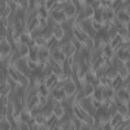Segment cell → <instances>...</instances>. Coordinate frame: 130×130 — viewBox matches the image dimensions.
<instances>
[{"label":"cell","mask_w":130,"mask_h":130,"mask_svg":"<svg viewBox=\"0 0 130 130\" xmlns=\"http://www.w3.org/2000/svg\"><path fill=\"white\" fill-rule=\"evenodd\" d=\"M74 13H75V5L74 4H68L65 7V10H64L65 18H70L72 16H74Z\"/></svg>","instance_id":"obj_6"},{"label":"cell","mask_w":130,"mask_h":130,"mask_svg":"<svg viewBox=\"0 0 130 130\" xmlns=\"http://www.w3.org/2000/svg\"><path fill=\"white\" fill-rule=\"evenodd\" d=\"M74 113L77 115V117L79 118L81 121H86L89 118V115H87V112L86 111H83V109H81L79 107H74Z\"/></svg>","instance_id":"obj_5"},{"label":"cell","mask_w":130,"mask_h":130,"mask_svg":"<svg viewBox=\"0 0 130 130\" xmlns=\"http://www.w3.org/2000/svg\"><path fill=\"white\" fill-rule=\"evenodd\" d=\"M39 57H40L42 60H46V59L48 57V51H47V50H42V51L39 52Z\"/></svg>","instance_id":"obj_29"},{"label":"cell","mask_w":130,"mask_h":130,"mask_svg":"<svg viewBox=\"0 0 130 130\" xmlns=\"http://www.w3.org/2000/svg\"><path fill=\"white\" fill-rule=\"evenodd\" d=\"M94 87H92V86L91 85H87V86H86V89H85V96L86 98H89L90 95H92L94 94Z\"/></svg>","instance_id":"obj_23"},{"label":"cell","mask_w":130,"mask_h":130,"mask_svg":"<svg viewBox=\"0 0 130 130\" xmlns=\"http://www.w3.org/2000/svg\"><path fill=\"white\" fill-rule=\"evenodd\" d=\"M92 29H94L95 31H100L102 24H100V22H96V21H92Z\"/></svg>","instance_id":"obj_31"},{"label":"cell","mask_w":130,"mask_h":130,"mask_svg":"<svg viewBox=\"0 0 130 130\" xmlns=\"http://www.w3.org/2000/svg\"><path fill=\"white\" fill-rule=\"evenodd\" d=\"M94 100H98V102H102L103 100V96H102V91L100 90H96L94 91Z\"/></svg>","instance_id":"obj_26"},{"label":"cell","mask_w":130,"mask_h":130,"mask_svg":"<svg viewBox=\"0 0 130 130\" xmlns=\"http://www.w3.org/2000/svg\"><path fill=\"white\" fill-rule=\"evenodd\" d=\"M104 62H105V59H104L103 56H99L98 59H95V62H94V69H99V68H102L103 65H104Z\"/></svg>","instance_id":"obj_15"},{"label":"cell","mask_w":130,"mask_h":130,"mask_svg":"<svg viewBox=\"0 0 130 130\" xmlns=\"http://www.w3.org/2000/svg\"><path fill=\"white\" fill-rule=\"evenodd\" d=\"M39 92L40 95H47V87H44V86H40V89H39Z\"/></svg>","instance_id":"obj_35"},{"label":"cell","mask_w":130,"mask_h":130,"mask_svg":"<svg viewBox=\"0 0 130 130\" xmlns=\"http://www.w3.org/2000/svg\"><path fill=\"white\" fill-rule=\"evenodd\" d=\"M64 115H65V109L61 105H56L55 108H53V116H55L56 118H61Z\"/></svg>","instance_id":"obj_10"},{"label":"cell","mask_w":130,"mask_h":130,"mask_svg":"<svg viewBox=\"0 0 130 130\" xmlns=\"http://www.w3.org/2000/svg\"><path fill=\"white\" fill-rule=\"evenodd\" d=\"M52 18L57 21V22H62V21L65 20V14L62 10H53L52 12Z\"/></svg>","instance_id":"obj_7"},{"label":"cell","mask_w":130,"mask_h":130,"mask_svg":"<svg viewBox=\"0 0 130 130\" xmlns=\"http://www.w3.org/2000/svg\"><path fill=\"white\" fill-rule=\"evenodd\" d=\"M74 35H75V38H77L79 42H82V43H87L89 42V37L86 35L83 31H81L79 29H77V27H74Z\"/></svg>","instance_id":"obj_1"},{"label":"cell","mask_w":130,"mask_h":130,"mask_svg":"<svg viewBox=\"0 0 130 130\" xmlns=\"http://www.w3.org/2000/svg\"><path fill=\"white\" fill-rule=\"evenodd\" d=\"M96 113L99 115V116H104V115L107 113V111H105L104 107H99V108H98V112H96Z\"/></svg>","instance_id":"obj_32"},{"label":"cell","mask_w":130,"mask_h":130,"mask_svg":"<svg viewBox=\"0 0 130 130\" xmlns=\"http://www.w3.org/2000/svg\"><path fill=\"white\" fill-rule=\"evenodd\" d=\"M120 121H121V115H116V116H113V117H112V121H111V126H112V129H115L118 124H120Z\"/></svg>","instance_id":"obj_19"},{"label":"cell","mask_w":130,"mask_h":130,"mask_svg":"<svg viewBox=\"0 0 130 130\" xmlns=\"http://www.w3.org/2000/svg\"><path fill=\"white\" fill-rule=\"evenodd\" d=\"M113 90L112 89H109V87H107L103 92H102V96H104V98H112L113 96Z\"/></svg>","instance_id":"obj_24"},{"label":"cell","mask_w":130,"mask_h":130,"mask_svg":"<svg viewBox=\"0 0 130 130\" xmlns=\"http://www.w3.org/2000/svg\"><path fill=\"white\" fill-rule=\"evenodd\" d=\"M118 98L122 102H129V92L126 90H120L118 91Z\"/></svg>","instance_id":"obj_17"},{"label":"cell","mask_w":130,"mask_h":130,"mask_svg":"<svg viewBox=\"0 0 130 130\" xmlns=\"http://www.w3.org/2000/svg\"><path fill=\"white\" fill-rule=\"evenodd\" d=\"M94 14H95L94 7H92V5H87V7H86V9H85V16H86V18H90V17H92Z\"/></svg>","instance_id":"obj_16"},{"label":"cell","mask_w":130,"mask_h":130,"mask_svg":"<svg viewBox=\"0 0 130 130\" xmlns=\"http://www.w3.org/2000/svg\"><path fill=\"white\" fill-rule=\"evenodd\" d=\"M12 52V47H10L7 42H2V48H0V53H2V59H4L5 56L10 55Z\"/></svg>","instance_id":"obj_3"},{"label":"cell","mask_w":130,"mask_h":130,"mask_svg":"<svg viewBox=\"0 0 130 130\" xmlns=\"http://www.w3.org/2000/svg\"><path fill=\"white\" fill-rule=\"evenodd\" d=\"M35 44H37V46H44V44H46V39L42 38V37L35 38Z\"/></svg>","instance_id":"obj_28"},{"label":"cell","mask_w":130,"mask_h":130,"mask_svg":"<svg viewBox=\"0 0 130 130\" xmlns=\"http://www.w3.org/2000/svg\"><path fill=\"white\" fill-rule=\"evenodd\" d=\"M46 24H47L46 18H42V17H39V27H44V26H46Z\"/></svg>","instance_id":"obj_34"},{"label":"cell","mask_w":130,"mask_h":130,"mask_svg":"<svg viewBox=\"0 0 130 130\" xmlns=\"http://www.w3.org/2000/svg\"><path fill=\"white\" fill-rule=\"evenodd\" d=\"M117 57L120 61H122L124 64H126L129 61V48H125V50H120L117 52Z\"/></svg>","instance_id":"obj_2"},{"label":"cell","mask_w":130,"mask_h":130,"mask_svg":"<svg viewBox=\"0 0 130 130\" xmlns=\"http://www.w3.org/2000/svg\"><path fill=\"white\" fill-rule=\"evenodd\" d=\"M35 122H37L38 125H44V122H46V116L38 115V116L35 117Z\"/></svg>","instance_id":"obj_25"},{"label":"cell","mask_w":130,"mask_h":130,"mask_svg":"<svg viewBox=\"0 0 130 130\" xmlns=\"http://www.w3.org/2000/svg\"><path fill=\"white\" fill-rule=\"evenodd\" d=\"M120 44H121V37L117 35V37L113 38V40H112V43H111V48H112V50H116Z\"/></svg>","instance_id":"obj_18"},{"label":"cell","mask_w":130,"mask_h":130,"mask_svg":"<svg viewBox=\"0 0 130 130\" xmlns=\"http://www.w3.org/2000/svg\"><path fill=\"white\" fill-rule=\"evenodd\" d=\"M111 3H112V7H113V8H116L118 4H120V2H111Z\"/></svg>","instance_id":"obj_37"},{"label":"cell","mask_w":130,"mask_h":130,"mask_svg":"<svg viewBox=\"0 0 130 130\" xmlns=\"http://www.w3.org/2000/svg\"><path fill=\"white\" fill-rule=\"evenodd\" d=\"M38 26H39V17H31L30 21H29V30L32 31Z\"/></svg>","instance_id":"obj_11"},{"label":"cell","mask_w":130,"mask_h":130,"mask_svg":"<svg viewBox=\"0 0 130 130\" xmlns=\"http://www.w3.org/2000/svg\"><path fill=\"white\" fill-rule=\"evenodd\" d=\"M112 52H113V50L111 48V46H105L104 47V59L107 57V59H109V57H112Z\"/></svg>","instance_id":"obj_21"},{"label":"cell","mask_w":130,"mask_h":130,"mask_svg":"<svg viewBox=\"0 0 130 130\" xmlns=\"http://www.w3.org/2000/svg\"><path fill=\"white\" fill-rule=\"evenodd\" d=\"M56 82H57V75H56V74H51V75H48V78H47V81H46V87H47V89L53 87Z\"/></svg>","instance_id":"obj_8"},{"label":"cell","mask_w":130,"mask_h":130,"mask_svg":"<svg viewBox=\"0 0 130 130\" xmlns=\"http://www.w3.org/2000/svg\"><path fill=\"white\" fill-rule=\"evenodd\" d=\"M40 103H39V96H32L31 98V100H30V107L31 108H35L38 107Z\"/></svg>","instance_id":"obj_22"},{"label":"cell","mask_w":130,"mask_h":130,"mask_svg":"<svg viewBox=\"0 0 130 130\" xmlns=\"http://www.w3.org/2000/svg\"><path fill=\"white\" fill-rule=\"evenodd\" d=\"M52 57H53V60H55L56 62L62 64L65 61V59H67V55H65L62 51H55V52L52 53Z\"/></svg>","instance_id":"obj_4"},{"label":"cell","mask_w":130,"mask_h":130,"mask_svg":"<svg viewBox=\"0 0 130 130\" xmlns=\"http://www.w3.org/2000/svg\"><path fill=\"white\" fill-rule=\"evenodd\" d=\"M20 55L22 57H26V56L30 55V48H29L27 44H21V47H20Z\"/></svg>","instance_id":"obj_14"},{"label":"cell","mask_w":130,"mask_h":130,"mask_svg":"<svg viewBox=\"0 0 130 130\" xmlns=\"http://www.w3.org/2000/svg\"><path fill=\"white\" fill-rule=\"evenodd\" d=\"M21 120H22V121H29L30 120V113L29 112H22V113H21Z\"/></svg>","instance_id":"obj_30"},{"label":"cell","mask_w":130,"mask_h":130,"mask_svg":"<svg viewBox=\"0 0 130 130\" xmlns=\"http://www.w3.org/2000/svg\"><path fill=\"white\" fill-rule=\"evenodd\" d=\"M64 92L65 95H73L75 92V86L73 83H68V85H65V87H64Z\"/></svg>","instance_id":"obj_12"},{"label":"cell","mask_w":130,"mask_h":130,"mask_svg":"<svg viewBox=\"0 0 130 130\" xmlns=\"http://www.w3.org/2000/svg\"><path fill=\"white\" fill-rule=\"evenodd\" d=\"M53 37H55L56 40H61L64 38V30L61 27H55V30H53Z\"/></svg>","instance_id":"obj_13"},{"label":"cell","mask_w":130,"mask_h":130,"mask_svg":"<svg viewBox=\"0 0 130 130\" xmlns=\"http://www.w3.org/2000/svg\"><path fill=\"white\" fill-rule=\"evenodd\" d=\"M52 95H53V98H55V100H62L64 98H65V92H64V90H61V89H55L53 90V92H52Z\"/></svg>","instance_id":"obj_9"},{"label":"cell","mask_w":130,"mask_h":130,"mask_svg":"<svg viewBox=\"0 0 130 130\" xmlns=\"http://www.w3.org/2000/svg\"><path fill=\"white\" fill-rule=\"evenodd\" d=\"M118 20H120V22H129V14L125 13V12H120L118 13Z\"/></svg>","instance_id":"obj_20"},{"label":"cell","mask_w":130,"mask_h":130,"mask_svg":"<svg viewBox=\"0 0 130 130\" xmlns=\"http://www.w3.org/2000/svg\"><path fill=\"white\" fill-rule=\"evenodd\" d=\"M53 4H55V2H46V8L47 9H51L53 7Z\"/></svg>","instance_id":"obj_36"},{"label":"cell","mask_w":130,"mask_h":130,"mask_svg":"<svg viewBox=\"0 0 130 130\" xmlns=\"http://www.w3.org/2000/svg\"><path fill=\"white\" fill-rule=\"evenodd\" d=\"M27 67H29V69H31V70H35L37 69V62H34V61H29V64H27Z\"/></svg>","instance_id":"obj_33"},{"label":"cell","mask_w":130,"mask_h":130,"mask_svg":"<svg viewBox=\"0 0 130 130\" xmlns=\"http://www.w3.org/2000/svg\"><path fill=\"white\" fill-rule=\"evenodd\" d=\"M117 109H118V113H120V115H122V116H126L127 115V108L125 107V105H118L117 107Z\"/></svg>","instance_id":"obj_27"}]
</instances>
